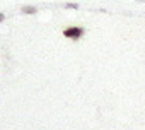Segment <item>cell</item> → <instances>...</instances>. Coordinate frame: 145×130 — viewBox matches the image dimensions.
<instances>
[{
    "mask_svg": "<svg viewBox=\"0 0 145 130\" xmlns=\"http://www.w3.org/2000/svg\"><path fill=\"white\" fill-rule=\"evenodd\" d=\"M4 19H5V17H4V14H0V22H2Z\"/></svg>",
    "mask_w": 145,
    "mask_h": 130,
    "instance_id": "277c9868",
    "label": "cell"
},
{
    "mask_svg": "<svg viewBox=\"0 0 145 130\" xmlns=\"http://www.w3.org/2000/svg\"><path fill=\"white\" fill-rule=\"evenodd\" d=\"M67 7H68V9H77V4H68Z\"/></svg>",
    "mask_w": 145,
    "mask_h": 130,
    "instance_id": "3957f363",
    "label": "cell"
},
{
    "mask_svg": "<svg viewBox=\"0 0 145 130\" xmlns=\"http://www.w3.org/2000/svg\"><path fill=\"white\" fill-rule=\"evenodd\" d=\"M22 12L24 14H34L36 12V7H22Z\"/></svg>",
    "mask_w": 145,
    "mask_h": 130,
    "instance_id": "7a4b0ae2",
    "label": "cell"
},
{
    "mask_svg": "<svg viewBox=\"0 0 145 130\" xmlns=\"http://www.w3.org/2000/svg\"><path fill=\"white\" fill-rule=\"evenodd\" d=\"M82 29L80 28H68V29H65L63 31V34L67 36V38H74V39H77V38H80L82 36Z\"/></svg>",
    "mask_w": 145,
    "mask_h": 130,
    "instance_id": "6da1fadb",
    "label": "cell"
}]
</instances>
